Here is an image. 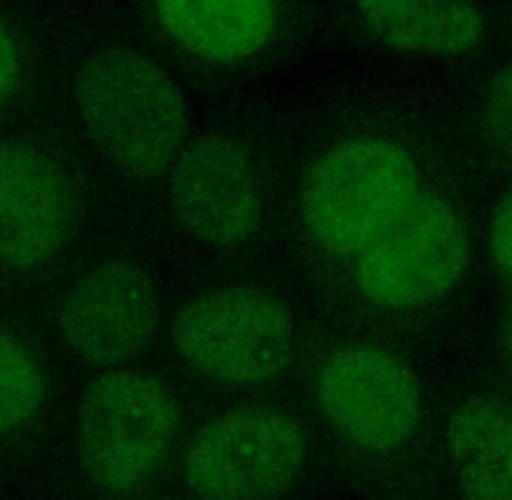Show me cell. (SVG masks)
<instances>
[{"mask_svg":"<svg viewBox=\"0 0 512 500\" xmlns=\"http://www.w3.org/2000/svg\"><path fill=\"white\" fill-rule=\"evenodd\" d=\"M160 324L151 277L129 262H108L79 279L58 325L70 349L95 366H116L149 349Z\"/></svg>","mask_w":512,"mask_h":500,"instance_id":"10","label":"cell"},{"mask_svg":"<svg viewBox=\"0 0 512 500\" xmlns=\"http://www.w3.org/2000/svg\"><path fill=\"white\" fill-rule=\"evenodd\" d=\"M180 406L151 374L110 370L91 381L77 416V452L89 479L128 493L154 479L174 449Z\"/></svg>","mask_w":512,"mask_h":500,"instance_id":"3","label":"cell"},{"mask_svg":"<svg viewBox=\"0 0 512 500\" xmlns=\"http://www.w3.org/2000/svg\"><path fill=\"white\" fill-rule=\"evenodd\" d=\"M307 454V433L291 414L243 406L193 437L183 475L201 499L274 500L299 479Z\"/></svg>","mask_w":512,"mask_h":500,"instance_id":"5","label":"cell"},{"mask_svg":"<svg viewBox=\"0 0 512 500\" xmlns=\"http://www.w3.org/2000/svg\"><path fill=\"white\" fill-rule=\"evenodd\" d=\"M45 399L41 366L26 343L0 329V433L26 425Z\"/></svg>","mask_w":512,"mask_h":500,"instance_id":"14","label":"cell"},{"mask_svg":"<svg viewBox=\"0 0 512 500\" xmlns=\"http://www.w3.org/2000/svg\"><path fill=\"white\" fill-rule=\"evenodd\" d=\"M420 197L405 150L360 137L326 150L308 170L301 212L312 239L337 254H360Z\"/></svg>","mask_w":512,"mask_h":500,"instance_id":"2","label":"cell"},{"mask_svg":"<svg viewBox=\"0 0 512 500\" xmlns=\"http://www.w3.org/2000/svg\"><path fill=\"white\" fill-rule=\"evenodd\" d=\"M453 474L468 500H512V400L462 402L445 429Z\"/></svg>","mask_w":512,"mask_h":500,"instance_id":"11","label":"cell"},{"mask_svg":"<svg viewBox=\"0 0 512 500\" xmlns=\"http://www.w3.org/2000/svg\"><path fill=\"white\" fill-rule=\"evenodd\" d=\"M20 83V54L10 31L0 24V110L10 102Z\"/></svg>","mask_w":512,"mask_h":500,"instance_id":"17","label":"cell"},{"mask_svg":"<svg viewBox=\"0 0 512 500\" xmlns=\"http://www.w3.org/2000/svg\"><path fill=\"white\" fill-rule=\"evenodd\" d=\"M501 347H503V358L505 364L512 374V304L503 318V331H501Z\"/></svg>","mask_w":512,"mask_h":500,"instance_id":"18","label":"cell"},{"mask_svg":"<svg viewBox=\"0 0 512 500\" xmlns=\"http://www.w3.org/2000/svg\"><path fill=\"white\" fill-rule=\"evenodd\" d=\"M180 224L212 247L251 239L262 224L264 193L251 152L228 137H203L181 154L170 187Z\"/></svg>","mask_w":512,"mask_h":500,"instance_id":"8","label":"cell"},{"mask_svg":"<svg viewBox=\"0 0 512 500\" xmlns=\"http://www.w3.org/2000/svg\"><path fill=\"white\" fill-rule=\"evenodd\" d=\"M512 25V24H511Z\"/></svg>","mask_w":512,"mask_h":500,"instance_id":"19","label":"cell"},{"mask_svg":"<svg viewBox=\"0 0 512 500\" xmlns=\"http://www.w3.org/2000/svg\"><path fill=\"white\" fill-rule=\"evenodd\" d=\"M487 245L495 268L512 285V195L497 206L489 224Z\"/></svg>","mask_w":512,"mask_h":500,"instance_id":"16","label":"cell"},{"mask_svg":"<svg viewBox=\"0 0 512 500\" xmlns=\"http://www.w3.org/2000/svg\"><path fill=\"white\" fill-rule=\"evenodd\" d=\"M366 31L385 47L436 56H459L484 37V14L468 2H359Z\"/></svg>","mask_w":512,"mask_h":500,"instance_id":"13","label":"cell"},{"mask_svg":"<svg viewBox=\"0 0 512 500\" xmlns=\"http://www.w3.org/2000/svg\"><path fill=\"white\" fill-rule=\"evenodd\" d=\"M316 397L341 437L372 452L407 443L422 414L420 389L409 366L376 345L332 354L316 379Z\"/></svg>","mask_w":512,"mask_h":500,"instance_id":"7","label":"cell"},{"mask_svg":"<svg viewBox=\"0 0 512 500\" xmlns=\"http://www.w3.org/2000/svg\"><path fill=\"white\" fill-rule=\"evenodd\" d=\"M162 27L183 49L210 62H237L262 49L278 10L260 0H170L156 8Z\"/></svg>","mask_w":512,"mask_h":500,"instance_id":"12","label":"cell"},{"mask_svg":"<svg viewBox=\"0 0 512 500\" xmlns=\"http://www.w3.org/2000/svg\"><path fill=\"white\" fill-rule=\"evenodd\" d=\"M174 343L195 374L231 387H256L287 370L295 327L282 300L230 287L189 300L174 322Z\"/></svg>","mask_w":512,"mask_h":500,"instance_id":"4","label":"cell"},{"mask_svg":"<svg viewBox=\"0 0 512 500\" xmlns=\"http://www.w3.org/2000/svg\"><path fill=\"white\" fill-rule=\"evenodd\" d=\"M484 124L493 149L512 166V66L499 70L489 81Z\"/></svg>","mask_w":512,"mask_h":500,"instance_id":"15","label":"cell"},{"mask_svg":"<svg viewBox=\"0 0 512 500\" xmlns=\"http://www.w3.org/2000/svg\"><path fill=\"white\" fill-rule=\"evenodd\" d=\"M470 239L445 200L424 195L357 254L366 299L387 310H412L451 293L468 270Z\"/></svg>","mask_w":512,"mask_h":500,"instance_id":"6","label":"cell"},{"mask_svg":"<svg viewBox=\"0 0 512 500\" xmlns=\"http://www.w3.org/2000/svg\"><path fill=\"white\" fill-rule=\"evenodd\" d=\"M77 106L95 143L124 172L158 177L178 164L189 131L178 83L133 50L97 54L77 77Z\"/></svg>","mask_w":512,"mask_h":500,"instance_id":"1","label":"cell"},{"mask_svg":"<svg viewBox=\"0 0 512 500\" xmlns=\"http://www.w3.org/2000/svg\"><path fill=\"white\" fill-rule=\"evenodd\" d=\"M74 187L47 150L0 143V262L14 270L47 264L76 224Z\"/></svg>","mask_w":512,"mask_h":500,"instance_id":"9","label":"cell"}]
</instances>
